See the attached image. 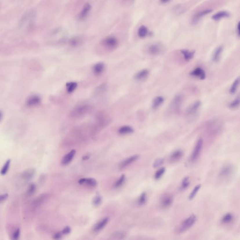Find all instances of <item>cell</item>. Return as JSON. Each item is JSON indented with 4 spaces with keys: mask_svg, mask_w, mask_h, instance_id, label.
I'll use <instances>...</instances> for the list:
<instances>
[{
    "mask_svg": "<svg viewBox=\"0 0 240 240\" xmlns=\"http://www.w3.org/2000/svg\"><path fill=\"white\" fill-rule=\"evenodd\" d=\"M203 142V140L201 138L197 140L190 156V159L191 161L194 162L197 161V159H199L202 150Z\"/></svg>",
    "mask_w": 240,
    "mask_h": 240,
    "instance_id": "obj_6",
    "label": "cell"
},
{
    "mask_svg": "<svg viewBox=\"0 0 240 240\" xmlns=\"http://www.w3.org/2000/svg\"><path fill=\"white\" fill-rule=\"evenodd\" d=\"M8 194H3V195H1V197H0V200H1V202H3V201H4L6 199H7L8 197Z\"/></svg>",
    "mask_w": 240,
    "mask_h": 240,
    "instance_id": "obj_49",
    "label": "cell"
},
{
    "mask_svg": "<svg viewBox=\"0 0 240 240\" xmlns=\"http://www.w3.org/2000/svg\"><path fill=\"white\" fill-rule=\"evenodd\" d=\"M82 42V40L79 37H73L69 41L70 45L73 47L78 46L81 44Z\"/></svg>",
    "mask_w": 240,
    "mask_h": 240,
    "instance_id": "obj_34",
    "label": "cell"
},
{
    "mask_svg": "<svg viewBox=\"0 0 240 240\" xmlns=\"http://www.w3.org/2000/svg\"><path fill=\"white\" fill-rule=\"evenodd\" d=\"M133 132L134 129L129 126H123L120 128L118 130V133L121 135H127L132 133Z\"/></svg>",
    "mask_w": 240,
    "mask_h": 240,
    "instance_id": "obj_26",
    "label": "cell"
},
{
    "mask_svg": "<svg viewBox=\"0 0 240 240\" xmlns=\"http://www.w3.org/2000/svg\"><path fill=\"white\" fill-rule=\"evenodd\" d=\"M91 110V107L89 105H81L76 107L71 112L73 117H80L88 113Z\"/></svg>",
    "mask_w": 240,
    "mask_h": 240,
    "instance_id": "obj_5",
    "label": "cell"
},
{
    "mask_svg": "<svg viewBox=\"0 0 240 240\" xmlns=\"http://www.w3.org/2000/svg\"><path fill=\"white\" fill-rule=\"evenodd\" d=\"M174 201V198L171 194H165L162 196L161 199V206L163 208L167 209L170 207Z\"/></svg>",
    "mask_w": 240,
    "mask_h": 240,
    "instance_id": "obj_8",
    "label": "cell"
},
{
    "mask_svg": "<svg viewBox=\"0 0 240 240\" xmlns=\"http://www.w3.org/2000/svg\"><path fill=\"white\" fill-rule=\"evenodd\" d=\"M223 47L222 46L218 47L215 50L213 55H212V61L215 63H217L221 59V55L223 52Z\"/></svg>",
    "mask_w": 240,
    "mask_h": 240,
    "instance_id": "obj_23",
    "label": "cell"
},
{
    "mask_svg": "<svg viewBox=\"0 0 240 240\" xmlns=\"http://www.w3.org/2000/svg\"><path fill=\"white\" fill-rule=\"evenodd\" d=\"M20 231L19 228L16 229L12 236V240H19V239Z\"/></svg>",
    "mask_w": 240,
    "mask_h": 240,
    "instance_id": "obj_44",
    "label": "cell"
},
{
    "mask_svg": "<svg viewBox=\"0 0 240 240\" xmlns=\"http://www.w3.org/2000/svg\"><path fill=\"white\" fill-rule=\"evenodd\" d=\"M76 151L75 150H72L69 153L65 155L61 161V164L63 166H66L69 164L70 162L72 161L73 159L76 154Z\"/></svg>",
    "mask_w": 240,
    "mask_h": 240,
    "instance_id": "obj_16",
    "label": "cell"
},
{
    "mask_svg": "<svg viewBox=\"0 0 240 240\" xmlns=\"http://www.w3.org/2000/svg\"><path fill=\"white\" fill-rule=\"evenodd\" d=\"M201 188V185L199 184V185H197L195 188H194L192 191H191V192L190 194V196H189V199L192 200L195 197V196L197 195V194L199 192L200 189Z\"/></svg>",
    "mask_w": 240,
    "mask_h": 240,
    "instance_id": "obj_38",
    "label": "cell"
},
{
    "mask_svg": "<svg viewBox=\"0 0 240 240\" xmlns=\"http://www.w3.org/2000/svg\"><path fill=\"white\" fill-rule=\"evenodd\" d=\"M180 53L183 55V59L186 61H190L194 57L195 51L189 50L188 49H183L180 50Z\"/></svg>",
    "mask_w": 240,
    "mask_h": 240,
    "instance_id": "obj_18",
    "label": "cell"
},
{
    "mask_svg": "<svg viewBox=\"0 0 240 240\" xmlns=\"http://www.w3.org/2000/svg\"><path fill=\"white\" fill-rule=\"evenodd\" d=\"M79 183L81 185H85L90 187H95L97 185V181L95 179L92 178H82L79 181Z\"/></svg>",
    "mask_w": 240,
    "mask_h": 240,
    "instance_id": "obj_17",
    "label": "cell"
},
{
    "mask_svg": "<svg viewBox=\"0 0 240 240\" xmlns=\"http://www.w3.org/2000/svg\"><path fill=\"white\" fill-rule=\"evenodd\" d=\"M36 17V12L34 10H28L23 14L20 18L19 26L23 29L29 28L34 23Z\"/></svg>",
    "mask_w": 240,
    "mask_h": 240,
    "instance_id": "obj_1",
    "label": "cell"
},
{
    "mask_svg": "<svg viewBox=\"0 0 240 240\" xmlns=\"http://www.w3.org/2000/svg\"><path fill=\"white\" fill-rule=\"evenodd\" d=\"M36 190V186L35 184H32L29 188L28 190H27V194L28 196H31L32 195Z\"/></svg>",
    "mask_w": 240,
    "mask_h": 240,
    "instance_id": "obj_45",
    "label": "cell"
},
{
    "mask_svg": "<svg viewBox=\"0 0 240 240\" xmlns=\"http://www.w3.org/2000/svg\"><path fill=\"white\" fill-rule=\"evenodd\" d=\"M0 119H1V120L3 119V113H2V112L1 111V113H0Z\"/></svg>",
    "mask_w": 240,
    "mask_h": 240,
    "instance_id": "obj_51",
    "label": "cell"
},
{
    "mask_svg": "<svg viewBox=\"0 0 240 240\" xmlns=\"http://www.w3.org/2000/svg\"><path fill=\"white\" fill-rule=\"evenodd\" d=\"M66 32L61 27H58L53 29L48 36L49 42L53 43H61L65 41L67 39Z\"/></svg>",
    "mask_w": 240,
    "mask_h": 240,
    "instance_id": "obj_2",
    "label": "cell"
},
{
    "mask_svg": "<svg viewBox=\"0 0 240 240\" xmlns=\"http://www.w3.org/2000/svg\"><path fill=\"white\" fill-rule=\"evenodd\" d=\"M103 44L109 49H114L118 45V40L113 36H109L106 37L102 41Z\"/></svg>",
    "mask_w": 240,
    "mask_h": 240,
    "instance_id": "obj_7",
    "label": "cell"
},
{
    "mask_svg": "<svg viewBox=\"0 0 240 240\" xmlns=\"http://www.w3.org/2000/svg\"><path fill=\"white\" fill-rule=\"evenodd\" d=\"M230 16V13L226 10H222L215 14L212 16V19L215 21H219L224 18H227Z\"/></svg>",
    "mask_w": 240,
    "mask_h": 240,
    "instance_id": "obj_22",
    "label": "cell"
},
{
    "mask_svg": "<svg viewBox=\"0 0 240 240\" xmlns=\"http://www.w3.org/2000/svg\"><path fill=\"white\" fill-rule=\"evenodd\" d=\"M237 31L238 35L240 36V21H239V23H238Z\"/></svg>",
    "mask_w": 240,
    "mask_h": 240,
    "instance_id": "obj_50",
    "label": "cell"
},
{
    "mask_svg": "<svg viewBox=\"0 0 240 240\" xmlns=\"http://www.w3.org/2000/svg\"><path fill=\"white\" fill-rule=\"evenodd\" d=\"M164 163V159L162 158H159L156 159L154 162L153 163V167L154 168H158L163 164Z\"/></svg>",
    "mask_w": 240,
    "mask_h": 240,
    "instance_id": "obj_43",
    "label": "cell"
},
{
    "mask_svg": "<svg viewBox=\"0 0 240 240\" xmlns=\"http://www.w3.org/2000/svg\"><path fill=\"white\" fill-rule=\"evenodd\" d=\"M234 173V168L231 164H227L219 171V177L221 180H227L230 178Z\"/></svg>",
    "mask_w": 240,
    "mask_h": 240,
    "instance_id": "obj_4",
    "label": "cell"
},
{
    "mask_svg": "<svg viewBox=\"0 0 240 240\" xmlns=\"http://www.w3.org/2000/svg\"><path fill=\"white\" fill-rule=\"evenodd\" d=\"M139 155H134L131 156L130 157L126 158V159H124L123 161L120 163L119 164V168L120 169H124L125 168L128 167L129 166L132 164V163H134L135 162L139 159Z\"/></svg>",
    "mask_w": 240,
    "mask_h": 240,
    "instance_id": "obj_10",
    "label": "cell"
},
{
    "mask_svg": "<svg viewBox=\"0 0 240 240\" xmlns=\"http://www.w3.org/2000/svg\"><path fill=\"white\" fill-rule=\"evenodd\" d=\"M183 155V151L181 150H177L172 153L170 157V159L172 162H175L179 161Z\"/></svg>",
    "mask_w": 240,
    "mask_h": 240,
    "instance_id": "obj_24",
    "label": "cell"
},
{
    "mask_svg": "<svg viewBox=\"0 0 240 240\" xmlns=\"http://www.w3.org/2000/svg\"><path fill=\"white\" fill-rule=\"evenodd\" d=\"M137 34L140 38H145L149 34L148 29L146 26H140L138 29Z\"/></svg>",
    "mask_w": 240,
    "mask_h": 240,
    "instance_id": "obj_28",
    "label": "cell"
},
{
    "mask_svg": "<svg viewBox=\"0 0 240 240\" xmlns=\"http://www.w3.org/2000/svg\"><path fill=\"white\" fill-rule=\"evenodd\" d=\"M91 9L92 5L91 4L89 3H86L80 11L78 15V18L79 19H83L86 18L91 11Z\"/></svg>",
    "mask_w": 240,
    "mask_h": 240,
    "instance_id": "obj_12",
    "label": "cell"
},
{
    "mask_svg": "<svg viewBox=\"0 0 240 240\" xmlns=\"http://www.w3.org/2000/svg\"><path fill=\"white\" fill-rule=\"evenodd\" d=\"M147 201V195L146 192L141 194L137 200V203L139 206H143Z\"/></svg>",
    "mask_w": 240,
    "mask_h": 240,
    "instance_id": "obj_35",
    "label": "cell"
},
{
    "mask_svg": "<svg viewBox=\"0 0 240 240\" xmlns=\"http://www.w3.org/2000/svg\"><path fill=\"white\" fill-rule=\"evenodd\" d=\"M163 47L159 43H153L148 48V52L152 55H159L162 52Z\"/></svg>",
    "mask_w": 240,
    "mask_h": 240,
    "instance_id": "obj_11",
    "label": "cell"
},
{
    "mask_svg": "<svg viewBox=\"0 0 240 240\" xmlns=\"http://www.w3.org/2000/svg\"><path fill=\"white\" fill-rule=\"evenodd\" d=\"M190 181L189 180V178L186 177L183 179V181L181 182V185L180 186V190L183 191L184 190H186L189 187L190 185Z\"/></svg>",
    "mask_w": 240,
    "mask_h": 240,
    "instance_id": "obj_36",
    "label": "cell"
},
{
    "mask_svg": "<svg viewBox=\"0 0 240 240\" xmlns=\"http://www.w3.org/2000/svg\"><path fill=\"white\" fill-rule=\"evenodd\" d=\"M70 228L69 227H66L65 228H64L63 231L61 232V233L63 234H69L70 232Z\"/></svg>",
    "mask_w": 240,
    "mask_h": 240,
    "instance_id": "obj_48",
    "label": "cell"
},
{
    "mask_svg": "<svg viewBox=\"0 0 240 240\" xmlns=\"http://www.w3.org/2000/svg\"><path fill=\"white\" fill-rule=\"evenodd\" d=\"M240 85V77H238L235 79L234 82L232 84L230 88V92L231 94H234L237 92V90L239 86Z\"/></svg>",
    "mask_w": 240,
    "mask_h": 240,
    "instance_id": "obj_30",
    "label": "cell"
},
{
    "mask_svg": "<svg viewBox=\"0 0 240 240\" xmlns=\"http://www.w3.org/2000/svg\"><path fill=\"white\" fill-rule=\"evenodd\" d=\"M114 237L117 240H121L125 237V234L123 232H118L114 234Z\"/></svg>",
    "mask_w": 240,
    "mask_h": 240,
    "instance_id": "obj_46",
    "label": "cell"
},
{
    "mask_svg": "<svg viewBox=\"0 0 240 240\" xmlns=\"http://www.w3.org/2000/svg\"><path fill=\"white\" fill-rule=\"evenodd\" d=\"M164 101V98L161 96H158L153 99L152 102V108L153 109H156L159 108Z\"/></svg>",
    "mask_w": 240,
    "mask_h": 240,
    "instance_id": "obj_25",
    "label": "cell"
},
{
    "mask_svg": "<svg viewBox=\"0 0 240 240\" xmlns=\"http://www.w3.org/2000/svg\"><path fill=\"white\" fill-rule=\"evenodd\" d=\"M77 87V83L74 81H71L67 82L66 84V87L67 92L69 93H71L75 91Z\"/></svg>",
    "mask_w": 240,
    "mask_h": 240,
    "instance_id": "obj_31",
    "label": "cell"
},
{
    "mask_svg": "<svg viewBox=\"0 0 240 240\" xmlns=\"http://www.w3.org/2000/svg\"><path fill=\"white\" fill-rule=\"evenodd\" d=\"M63 234H62L61 232H58V233H55V234H54L53 237H54V239H55V240H60V239H61V238L62 237V235H63Z\"/></svg>",
    "mask_w": 240,
    "mask_h": 240,
    "instance_id": "obj_47",
    "label": "cell"
},
{
    "mask_svg": "<svg viewBox=\"0 0 240 240\" xmlns=\"http://www.w3.org/2000/svg\"><path fill=\"white\" fill-rule=\"evenodd\" d=\"M105 68V64L102 62H99L95 64L92 67V70L95 75H101L104 71Z\"/></svg>",
    "mask_w": 240,
    "mask_h": 240,
    "instance_id": "obj_21",
    "label": "cell"
},
{
    "mask_svg": "<svg viewBox=\"0 0 240 240\" xmlns=\"http://www.w3.org/2000/svg\"><path fill=\"white\" fill-rule=\"evenodd\" d=\"M190 75L194 77H197L200 80H204L206 78V73L203 69L200 67H197L194 69Z\"/></svg>",
    "mask_w": 240,
    "mask_h": 240,
    "instance_id": "obj_13",
    "label": "cell"
},
{
    "mask_svg": "<svg viewBox=\"0 0 240 240\" xmlns=\"http://www.w3.org/2000/svg\"><path fill=\"white\" fill-rule=\"evenodd\" d=\"M197 220L196 216L192 214L183 221L181 224L177 229V232L179 233H183L187 231L192 227L194 225Z\"/></svg>",
    "mask_w": 240,
    "mask_h": 240,
    "instance_id": "obj_3",
    "label": "cell"
},
{
    "mask_svg": "<svg viewBox=\"0 0 240 240\" xmlns=\"http://www.w3.org/2000/svg\"><path fill=\"white\" fill-rule=\"evenodd\" d=\"M174 12L177 14H181L184 12L185 10L181 5H177L174 7Z\"/></svg>",
    "mask_w": 240,
    "mask_h": 240,
    "instance_id": "obj_42",
    "label": "cell"
},
{
    "mask_svg": "<svg viewBox=\"0 0 240 240\" xmlns=\"http://www.w3.org/2000/svg\"><path fill=\"white\" fill-rule=\"evenodd\" d=\"M240 106V94L229 105V108L231 109H237Z\"/></svg>",
    "mask_w": 240,
    "mask_h": 240,
    "instance_id": "obj_32",
    "label": "cell"
},
{
    "mask_svg": "<svg viewBox=\"0 0 240 240\" xmlns=\"http://www.w3.org/2000/svg\"><path fill=\"white\" fill-rule=\"evenodd\" d=\"M161 1V3H168V2L169 1H168V0H163H163H162V1Z\"/></svg>",
    "mask_w": 240,
    "mask_h": 240,
    "instance_id": "obj_52",
    "label": "cell"
},
{
    "mask_svg": "<svg viewBox=\"0 0 240 240\" xmlns=\"http://www.w3.org/2000/svg\"><path fill=\"white\" fill-rule=\"evenodd\" d=\"M148 70L147 69H143L137 72L134 76V79L138 81H142L147 78L148 76Z\"/></svg>",
    "mask_w": 240,
    "mask_h": 240,
    "instance_id": "obj_20",
    "label": "cell"
},
{
    "mask_svg": "<svg viewBox=\"0 0 240 240\" xmlns=\"http://www.w3.org/2000/svg\"><path fill=\"white\" fill-rule=\"evenodd\" d=\"M34 169H30L23 172L22 174V177L25 180H28L31 179L33 175H34Z\"/></svg>",
    "mask_w": 240,
    "mask_h": 240,
    "instance_id": "obj_29",
    "label": "cell"
},
{
    "mask_svg": "<svg viewBox=\"0 0 240 240\" xmlns=\"http://www.w3.org/2000/svg\"><path fill=\"white\" fill-rule=\"evenodd\" d=\"M165 171L166 169L165 168H161L160 169H159L155 174V179L156 180H159L165 173Z\"/></svg>",
    "mask_w": 240,
    "mask_h": 240,
    "instance_id": "obj_39",
    "label": "cell"
},
{
    "mask_svg": "<svg viewBox=\"0 0 240 240\" xmlns=\"http://www.w3.org/2000/svg\"><path fill=\"white\" fill-rule=\"evenodd\" d=\"M10 164V159H8L5 162V164L4 165L3 168H1V175H5L9 171Z\"/></svg>",
    "mask_w": 240,
    "mask_h": 240,
    "instance_id": "obj_37",
    "label": "cell"
},
{
    "mask_svg": "<svg viewBox=\"0 0 240 240\" xmlns=\"http://www.w3.org/2000/svg\"><path fill=\"white\" fill-rule=\"evenodd\" d=\"M109 221L108 217H107L103 218L101 220L97 222L93 228V230L95 232L101 231L107 225Z\"/></svg>",
    "mask_w": 240,
    "mask_h": 240,
    "instance_id": "obj_15",
    "label": "cell"
},
{
    "mask_svg": "<svg viewBox=\"0 0 240 240\" xmlns=\"http://www.w3.org/2000/svg\"><path fill=\"white\" fill-rule=\"evenodd\" d=\"M93 205L96 206H98L101 205L102 202V197L99 194H97L96 196L94 197L93 199Z\"/></svg>",
    "mask_w": 240,
    "mask_h": 240,
    "instance_id": "obj_41",
    "label": "cell"
},
{
    "mask_svg": "<svg viewBox=\"0 0 240 240\" xmlns=\"http://www.w3.org/2000/svg\"><path fill=\"white\" fill-rule=\"evenodd\" d=\"M212 11V10L210 9H205L198 11L193 16L192 18L191 19V23L193 25H196L198 23L203 17L209 14Z\"/></svg>",
    "mask_w": 240,
    "mask_h": 240,
    "instance_id": "obj_9",
    "label": "cell"
},
{
    "mask_svg": "<svg viewBox=\"0 0 240 240\" xmlns=\"http://www.w3.org/2000/svg\"><path fill=\"white\" fill-rule=\"evenodd\" d=\"M125 180H126L125 175L124 174H122L119 178V179H118L117 181H115V183L114 184V188L115 189H118V188L121 187L125 183Z\"/></svg>",
    "mask_w": 240,
    "mask_h": 240,
    "instance_id": "obj_33",
    "label": "cell"
},
{
    "mask_svg": "<svg viewBox=\"0 0 240 240\" xmlns=\"http://www.w3.org/2000/svg\"><path fill=\"white\" fill-rule=\"evenodd\" d=\"M233 219V215L231 213H227L225 215L222 219V221L224 223H228L232 221Z\"/></svg>",
    "mask_w": 240,
    "mask_h": 240,
    "instance_id": "obj_40",
    "label": "cell"
},
{
    "mask_svg": "<svg viewBox=\"0 0 240 240\" xmlns=\"http://www.w3.org/2000/svg\"><path fill=\"white\" fill-rule=\"evenodd\" d=\"M181 101L182 99L180 95L177 96L174 98L172 102V106L175 110L178 111L179 110L181 105Z\"/></svg>",
    "mask_w": 240,
    "mask_h": 240,
    "instance_id": "obj_27",
    "label": "cell"
},
{
    "mask_svg": "<svg viewBox=\"0 0 240 240\" xmlns=\"http://www.w3.org/2000/svg\"><path fill=\"white\" fill-rule=\"evenodd\" d=\"M41 101V99L37 95H32L27 99L26 104L29 107H32L39 104Z\"/></svg>",
    "mask_w": 240,
    "mask_h": 240,
    "instance_id": "obj_19",
    "label": "cell"
},
{
    "mask_svg": "<svg viewBox=\"0 0 240 240\" xmlns=\"http://www.w3.org/2000/svg\"><path fill=\"white\" fill-rule=\"evenodd\" d=\"M201 105V102L200 101H196L195 102H194L192 104L190 105L188 108L187 111L188 114L194 115L196 114L199 111Z\"/></svg>",
    "mask_w": 240,
    "mask_h": 240,
    "instance_id": "obj_14",
    "label": "cell"
}]
</instances>
